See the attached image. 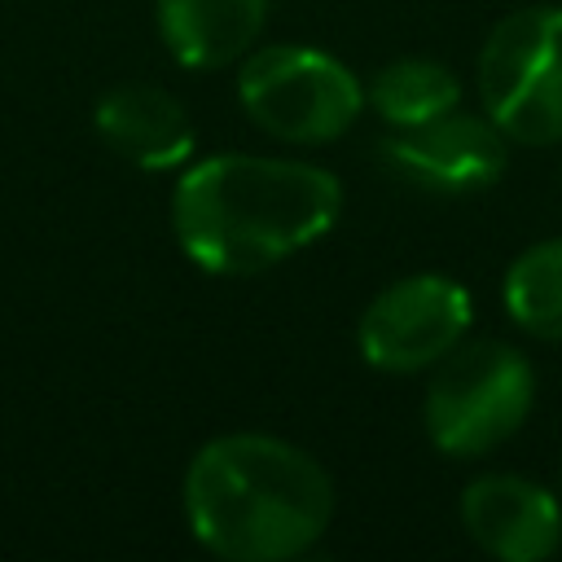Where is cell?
Returning a JSON list of instances; mask_svg holds the SVG:
<instances>
[{"mask_svg": "<svg viewBox=\"0 0 562 562\" xmlns=\"http://www.w3.org/2000/svg\"><path fill=\"white\" fill-rule=\"evenodd\" d=\"M342 184L299 158L215 154L189 167L171 193V228L184 255L220 277H250L299 255L334 228Z\"/></svg>", "mask_w": 562, "mask_h": 562, "instance_id": "cell-1", "label": "cell"}, {"mask_svg": "<svg viewBox=\"0 0 562 562\" xmlns=\"http://www.w3.org/2000/svg\"><path fill=\"white\" fill-rule=\"evenodd\" d=\"M184 518L215 558L285 562L325 536L334 483L316 457L277 435H220L189 461Z\"/></svg>", "mask_w": 562, "mask_h": 562, "instance_id": "cell-2", "label": "cell"}, {"mask_svg": "<svg viewBox=\"0 0 562 562\" xmlns=\"http://www.w3.org/2000/svg\"><path fill=\"white\" fill-rule=\"evenodd\" d=\"M536 404V373L522 351L496 338L457 342L426 382L422 422L439 452L483 457L527 422Z\"/></svg>", "mask_w": 562, "mask_h": 562, "instance_id": "cell-3", "label": "cell"}, {"mask_svg": "<svg viewBox=\"0 0 562 562\" xmlns=\"http://www.w3.org/2000/svg\"><path fill=\"white\" fill-rule=\"evenodd\" d=\"M479 101L518 145L562 140V4L505 13L479 48Z\"/></svg>", "mask_w": 562, "mask_h": 562, "instance_id": "cell-4", "label": "cell"}, {"mask_svg": "<svg viewBox=\"0 0 562 562\" xmlns=\"http://www.w3.org/2000/svg\"><path fill=\"white\" fill-rule=\"evenodd\" d=\"M237 101L255 127L294 145L338 140L364 110L360 79L329 53L272 44L241 61Z\"/></svg>", "mask_w": 562, "mask_h": 562, "instance_id": "cell-5", "label": "cell"}, {"mask_svg": "<svg viewBox=\"0 0 562 562\" xmlns=\"http://www.w3.org/2000/svg\"><path fill=\"white\" fill-rule=\"evenodd\" d=\"M470 294L439 272H417L386 285L360 316V356L382 373H417L439 364L470 334Z\"/></svg>", "mask_w": 562, "mask_h": 562, "instance_id": "cell-6", "label": "cell"}, {"mask_svg": "<svg viewBox=\"0 0 562 562\" xmlns=\"http://www.w3.org/2000/svg\"><path fill=\"white\" fill-rule=\"evenodd\" d=\"M382 158L404 180L435 189V193H474L501 180L505 171V132L487 114L448 110L417 127H395L382 140Z\"/></svg>", "mask_w": 562, "mask_h": 562, "instance_id": "cell-7", "label": "cell"}, {"mask_svg": "<svg viewBox=\"0 0 562 562\" xmlns=\"http://www.w3.org/2000/svg\"><path fill=\"white\" fill-rule=\"evenodd\" d=\"M461 527L501 562H540L562 544V505L522 474H483L461 492Z\"/></svg>", "mask_w": 562, "mask_h": 562, "instance_id": "cell-8", "label": "cell"}, {"mask_svg": "<svg viewBox=\"0 0 562 562\" xmlns=\"http://www.w3.org/2000/svg\"><path fill=\"white\" fill-rule=\"evenodd\" d=\"M92 123L114 154L145 171H171L193 154V119L180 105V97H171L158 83L110 88L97 101Z\"/></svg>", "mask_w": 562, "mask_h": 562, "instance_id": "cell-9", "label": "cell"}, {"mask_svg": "<svg viewBox=\"0 0 562 562\" xmlns=\"http://www.w3.org/2000/svg\"><path fill=\"white\" fill-rule=\"evenodd\" d=\"M268 18V0H158V31L176 61L215 70L250 53Z\"/></svg>", "mask_w": 562, "mask_h": 562, "instance_id": "cell-10", "label": "cell"}, {"mask_svg": "<svg viewBox=\"0 0 562 562\" xmlns=\"http://www.w3.org/2000/svg\"><path fill=\"white\" fill-rule=\"evenodd\" d=\"M364 101L386 119L391 127H417L461 105V83L443 61L430 57H404L373 75Z\"/></svg>", "mask_w": 562, "mask_h": 562, "instance_id": "cell-11", "label": "cell"}, {"mask_svg": "<svg viewBox=\"0 0 562 562\" xmlns=\"http://www.w3.org/2000/svg\"><path fill=\"white\" fill-rule=\"evenodd\" d=\"M505 307L518 329L562 342V237L527 246L505 272Z\"/></svg>", "mask_w": 562, "mask_h": 562, "instance_id": "cell-12", "label": "cell"}]
</instances>
